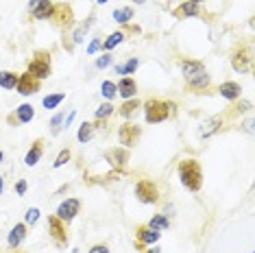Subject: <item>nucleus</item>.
<instances>
[{"instance_id": "obj_40", "label": "nucleus", "mask_w": 255, "mask_h": 253, "mask_svg": "<svg viewBox=\"0 0 255 253\" xmlns=\"http://www.w3.org/2000/svg\"><path fill=\"white\" fill-rule=\"evenodd\" d=\"M133 2H135V4H144L146 0H133Z\"/></svg>"}, {"instance_id": "obj_16", "label": "nucleus", "mask_w": 255, "mask_h": 253, "mask_svg": "<svg viewBox=\"0 0 255 253\" xmlns=\"http://www.w3.org/2000/svg\"><path fill=\"white\" fill-rule=\"evenodd\" d=\"M223 126V116H214V118L205 120L201 126H198V138H210V135H214L216 131H221Z\"/></svg>"}, {"instance_id": "obj_5", "label": "nucleus", "mask_w": 255, "mask_h": 253, "mask_svg": "<svg viewBox=\"0 0 255 253\" xmlns=\"http://www.w3.org/2000/svg\"><path fill=\"white\" fill-rule=\"evenodd\" d=\"M135 196L140 203L144 205H153L159 201V190H157V186L153 184L151 179H140L135 184Z\"/></svg>"}, {"instance_id": "obj_34", "label": "nucleus", "mask_w": 255, "mask_h": 253, "mask_svg": "<svg viewBox=\"0 0 255 253\" xmlns=\"http://www.w3.org/2000/svg\"><path fill=\"white\" fill-rule=\"evenodd\" d=\"M109 63H111V55H100V57L96 59V68H100V70L107 68Z\"/></svg>"}, {"instance_id": "obj_25", "label": "nucleus", "mask_w": 255, "mask_h": 253, "mask_svg": "<svg viewBox=\"0 0 255 253\" xmlns=\"http://www.w3.org/2000/svg\"><path fill=\"white\" fill-rule=\"evenodd\" d=\"M92 135H94V125H92V123H83L79 126V133H76L79 142H90Z\"/></svg>"}, {"instance_id": "obj_24", "label": "nucleus", "mask_w": 255, "mask_h": 253, "mask_svg": "<svg viewBox=\"0 0 255 253\" xmlns=\"http://www.w3.org/2000/svg\"><path fill=\"white\" fill-rule=\"evenodd\" d=\"M146 225H149L151 229L164 231V229H168V227H170V221H168L164 214H155V216H153V219H151L149 222H146Z\"/></svg>"}, {"instance_id": "obj_2", "label": "nucleus", "mask_w": 255, "mask_h": 253, "mask_svg": "<svg viewBox=\"0 0 255 253\" xmlns=\"http://www.w3.org/2000/svg\"><path fill=\"white\" fill-rule=\"evenodd\" d=\"M179 179H181V186L190 192H198L203 186V170H201V164L194 159V158H186L179 161Z\"/></svg>"}, {"instance_id": "obj_41", "label": "nucleus", "mask_w": 255, "mask_h": 253, "mask_svg": "<svg viewBox=\"0 0 255 253\" xmlns=\"http://www.w3.org/2000/svg\"><path fill=\"white\" fill-rule=\"evenodd\" d=\"M149 253H161L159 249H149Z\"/></svg>"}, {"instance_id": "obj_43", "label": "nucleus", "mask_w": 255, "mask_h": 253, "mask_svg": "<svg viewBox=\"0 0 255 253\" xmlns=\"http://www.w3.org/2000/svg\"><path fill=\"white\" fill-rule=\"evenodd\" d=\"M2 158H4V153H2V151H0V161H2Z\"/></svg>"}, {"instance_id": "obj_42", "label": "nucleus", "mask_w": 255, "mask_h": 253, "mask_svg": "<svg viewBox=\"0 0 255 253\" xmlns=\"http://www.w3.org/2000/svg\"><path fill=\"white\" fill-rule=\"evenodd\" d=\"M96 2H98V4H105V2H107V0H96Z\"/></svg>"}, {"instance_id": "obj_21", "label": "nucleus", "mask_w": 255, "mask_h": 253, "mask_svg": "<svg viewBox=\"0 0 255 253\" xmlns=\"http://www.w3.org/2000/svg\"><path fill=\"white\" fill-rule=\"evenodd\" d=\"M18 79H20L18 72H11V70H0V88L13 90L15 85H18Z\"/></svg>"}, {"instance_id": "obj_9", "label": "nucleus", "mask_w": 255, "mask_h": 253, "mask_svg": "<svg viewBox=\"0 0 255 253\" xmlns=\"http://www.w3.org/2000/svg\"><path fill=\"white\" fill-rule=\"evenodd\" d=\"M159 236H161V231L151 229L149 225H137L135 227V247L142 249V247H146V245H155V242L159 240Z\"/></svg>"}, {"instance_id": "obj_11", "label": "nucleus", "mask_w": 255, "mask_h": 253, "mask_svg": "<svg viewBox=\"0 0 255 253\" xmlns=\"http://www.w3.org/2000/svg\"><path fill=\"white\" fill-rule=\"evenodd\" d=\"M79 212H81V201L79 199H65L64 203L57 207V214H55V216H59L64 222H70V221L76 219Z\"/></svg>"}, {"instance_id": "obj_36", "label": "nucleus", "mask_w": 255, "mask_h": 253, "mask_svg": "<svg viewBox=\"0 0 255 253\" xmlns=\"http://www.w3.org/2000/svg\"><path fill=\"white\" fill-rule=\"evenodd\" d=\"M100 46H103V42H100V37H98V39H94V42H92V44H90L88 53H90V55H94V53H96V50H98Z\"/></svg>"}, {"instance_id": "obj_13", "label": "nucleus", "mask_w": 255, "mask_h": 253, "mask_svg": "<svg viewBox=\"0 0 255 253\" xmlns=\"http://www.w3.org/2000/svg\"><path fill=\"white\" fill-rule=\"evenodd\" d=\"M27 222H18V225L13 227L11 231H9V236H7V245H9V249H18L20 245H22V240L27 238Z\"/></svg>"}, {"instance_id": "obj_30", "label": "nucleus", "mask_w": 255, "mask_h": 253, "mask_svg": "<svg viewBox=\"0 0 255 253\" xmlns=\"http://www.w3.org/2000/svg\"><path fill=\"white\" fill-rule=\"evenodd\" d=\"M70 158H72V153H70V149H64L61 153L57 155V159H55V168H61V166H65L70 161Z\"/></svg>"}, {"instance_id": "obj_3", "label": "nucleus", "mask_w": 255, "mask_h": 253, "mask_svg": "<svg viewBox=\"0 0 255 253\" xmlns=\"http://www.w3.org/2000/svg\"><path fill=\"white\" fill-rule=\"evenodd\" d=\"M27 72H31L35 79L44 81L53 74V65H50V53L48 50H35V57L29 62Z\"/></svg>"}, {"instance_id": "obj_32", "label": "nucleus", "mask_w": 255, "mask_h": 253, "mask_svg": "<svg viewBox=\"0 0 255 253\" xmlns=\"http://www.w3.org/2000/svg\"><path fill=\"white\" fill-rule=\"evenodd\" d=\"M37 219H39V210H37V207H31V210H27V214H24V222H27V225H35Z\"/></svg>"}, {"instance_id": "obj_28", "label": "nucleus", "mask_w": 255, "mask_h": 253, "mask_svg": "<svg viewBox=\"0 0 255 253\" xmlns=\"http://www.w3.org/2000/svg\"><path fill=\"white\" fill-rule=\"evenodd\" d=\"M64 98H65V94H64V92H59V94H48V96H46V98L42 100V103H44V107H46V109H55V107H57V105H59Z\"/></svg>"}, {"instance_id": "obj_35", "label": "nucleus", "mask_w": 255, "mask_h": 253, "mask_svg": "<svg viewBox=\"0 0 255 253\" xmlns=\"http://www.w3.org/2000/svg\"><path fill=\"white\" fill-rule=\"evenodd\" d=\"M88 253H109V247L107 245H94Z\"/></svg>"}, {"instance_id": "obj_27", "label": "nucleus", "mask_w": 255, "mask_h": 253, "mask_svg": "<svg viewBox=\"0 0 255 253\" xmlns=\"http://www.w3.org/2000/svg\"><path fill=\"white\" fill-rule=\"evenodd\" d=\"M114 109H116V107H114V105H111V103H103L98 109H96L94 118H96V120H103V123H105V120L109 118L111 114H114Z\"/></svg>"}, {"instance_id": "obj_39", "label": "nucleus", "mask_w": 255, "mask_h": 253, "mask_svg": "<svg viewBox=\"0 0 255 253\" xmlns=\"http://www.w3.org/2000/svg\"><path fill=\"white\" fill-rule=\"evenodd\" d=\"M2 190H4V184H2V177H0V194H2Z\"/></svg>"}, {"instance_id": "obj_15", "label": "nucleus", "mask_w": 255, "mask_h": 253, "mask_svg": "<svg viewBox=\"0 0 255 253\" xmlns=\"http://www.w3.org/2000/svg\"><path fill=\"white\" fill-rule=\"evenodd\" d=\"M218 94L227 100H238L242 96V88L236 81H225V83H221V88H218Z\"/></svg>"}, {"instance_id": "obj_29", "label": "nucleus", "mask_w": 255, "mask_h": 253, "mask_svg": "<svg viewBox=\"0 0 255 253\" xmlns=\"http://www.w3.org/2000/svg\"><path fill=\"white\" fill-rule=\"evenodd\" d=\"M100 94H103L105 98H114V96L118 94V88H116V83H111V81H103V85H100Z\"/></svg>"}, {"instance_id": "obj_14", "label": "nucleus", "mask_w": 255, "mask_h": 253, "mask_svg": "<svg viewBox=\"0 0 255 253\" xmlns=\"http://www.w3.org/2000/svg\"><path fill=\"white\" fill-rule=\"evenodd\" d=\"M105 159L109 161L114 168H125L127 161H129V151L127 149H111L105 153Z\"/></svg>"}, {"instance_id": "obj_12", "label": "nucleus", "mask_w": 255, "mask_h": 253, "mask_svg": "<svg viewBox=\"0 0 255 253\" xmlns=\"http://www.w3.org/2000/svg\"><path fill=\"white\" fill-rule=\"evenodd\" d=\"M179 68H181V72H183V77H186V81H190V79L198 77V74L207 72L205 65H203L201 62H194V59H179Z\"/></svg>"}, {"instance_id": "obj_37", "label": "nucleus", "mask_w": 255, "mask_h": 253, "mask_svg": "<svg viewBox=\"0 0 255 253\" xmlns=\"http://www.w3.org/2000/svg\"><path fill=\"white\" fill-rule=\"evenodd\" d=\"M15 192H18V194L22 196L24 192H27V181H24V179H20L18 184H15Z\"/></svg>"}, {"instance_id": "obj_6", "label": "nucleus", "mask_w": 255, "mask_h": 253, "mask_svg": "<svg viewBox=\"0 0 255 253\" xmlns=\"http://www.w3.org/2000/svg\"><path fill=\"white\" fill-rule=\"evenodd\" d=\"M48 234L57 247H68V227L59 216H48Z\"/></svg>"}, {"instance_id": "obj_10", "label": "nucleus", "mask_w": 255, "mask_h": 253, "mask_svg": "<svg viewBox=\"0 0 255 253\" xmlns=\"http://www.w3.org/2000/svg\"><path fill=\"white\" fill-rule=\"evenodd\" d=\"M39 88H42V81L35 79L31 72L20 74L18 85H15V90H18V92L22 94V96H33V94H37V92H39Z\"/></svg>"}, {"instance_id": "obj_4", "label": "nucleus", "mask_w": 255, "mask_h": 253, "mask_svg": "<svg viewBox=\"0 0 255 253\" xmlns=\"http://www.w3.org/2000/svg\"><path fill=\"white\" fill-rule=\"evenodd\" d=\"M251 48L247 44H236V48L231 50V65L236 72H249L251 70Z\"/></svg>"}, {"instance_id": "obj_20", "label": "nucleus", "mask_w": 255, "mask_h": 253, "mask_svg": "<svg viewBox=\"0 0 255 253\" xmlns=\"http://www.w3.org/2000/svg\"><path fill=\"white\" fill-rule=\"evenodd\" d=\"M15 118H18V125H27V123H31V120L35 118L33 105H29V103L20 105V107L15 109Z\"/></svg>"}, {"instance_id": "obj_7", "label": "nucleus", "mask_w": 255, "mask_h": 253, "mask_svg": "<svg viewBox=\"0 0 255 253\" xmlns=\"http://www.w3.org/2000/svg\"><path fill=\"white\" fill-rule=\"evenodd\" d=\"M142 138V126L135 125V123H125L120 125L118 129V140L120 144H125V149H131V146H135L137 142H140Z\"/></svg>"}, {"instance_id": "obj_17", "label": "nucleus", "mask_w": 255, "mask_h": 253, "mask_svg": "<svg viewBox=\"0 0 255 253\" xmlns=\"http://www.w3.org/2000/svg\"><path fill=\"white\" fill-rule=\"evenodd\" d=\"M42 155H44V140L37 138L33 144H31L29 153L24 155V164H27V166H35L39 159H42Z\"/></svg>"}, {"instance_id": "obj_1", "label": "nucleus", "mask_w": 255, "mask_h": 253, "mask_svg": "<svg viewBox=\"0 0 255 253\" xmlns=\"http://www.w3.org/2000/svg\"><path fill=\"white\" fill-rule=\"evenodd\" d=\"M175 114H177V103H172V100L149 98L144 103V118L149 125H157L168 118H175Z\"/></svg>"}, {"instance_id": "obj_18", "label": "nucleus", "mask_w": 255, "mask_h": 253, "mask_svg": "<svg viewBox=\"0 0 255 253\" xmlns=\"http://www.w3.org/2000/svg\"><path fill=\"white\" fill-rule=\"evenodd\" d=\"M118 88V94L122 96V98H133V96L137 94V83H135V79L133 77H122L120 79V83L116 85Z\"/></svg>"}, {"instance_id": "obj_33", "label": "nucleus", "mask_w": 255, "mask_h": 253, "mask_svg": "<svg viewBox=\"0 0 255 253\" xmlns=\"http://www.w3.org/2000/svg\"><path fill=\"white\" fill-rule=\"evenodd\" d=\"M137 65H140V62H137L135 57H131L129 62H127L125 65H122V68H125V74H133L135 70H137Z\"/></svg>"}, {"instance_id": "obj_23", "label": "nucleus", "mask_w": 255, "mask_h": 253, "mask_svg": "<svg viewBox=\"0 0 255 253\" xmlns=\"http://www.w3.org/2000/svg\"><path fill=\"white\" fill-rule=\"evenodd\" d=\"M133 7H125V9H116L114 11V20L118 24H122V27H125V24H129L131 22V18H133Z\"/></svg>"}, {"instance_id": "obj_44", "label": "nucleus", "mask_w": 255, "mask_h": 253, "mask_svg": "<svg viewBox=\"0 0 255 253\" xmlns=\"http://www.w3.org/2000/svg\"><path fill=\"white\" fill-rule=\"evenodd\" d=\"M190 2H201V0H190Z\"/></svg>"}, {"instance_id": "obj_26", "label": "nucleus", "mask_w": 255, "mask_h": 253, "mask_svg": "<svg viewBox=\"0 0 255 253\" xmlns=\"http://www.w3.org/2000/svg\"><path fill=\"white\" fill-rule=\"evenodd\" d=\"M122 39H125V33H122V31H116V33H111L109 37H107L105 42H103V48H105V50H111V48H116V46H118V44H122Z\"/></svg>"}, {"instance_id": "obj_19", "label": "nucleus", "mask_w": 255, "mask_h": 253, "mask_svg": "<svg viewBox=\"0 0 255 253\" xmlns=\"http://www.w3.org/2000/svg\"><path fill=\"white\" fill-rule=\"evenodd\" d=\"M140 107H142V100H140V98H135V96H133V98H127L125 103L120 105L118 114L122 116V118H131V116H133Z\"/></svg>"}, {"instance_id": "obj_22", "label": "nucleus", "mask_w": 255, "mask_h": 253, "mask_svg": "<svg viewBox=\"0 0 255 253\" xmlns=\"http://www.w3.org/2000/svg\"><path fill=\"white\" fill-rule=\"evenodd\" d=\"M190 16H198L196 2H190V0H186L183 4H179V9H175V18H190Z\"/></svg>"}, {"instance_id": "obj_31", "label": "nucleus", "mask_w": 255, "mask_h": 253, "mask_svg": "<svg viewBox=\"0 0 255 253\" xmlns=\"http://www.w3.org/2000/svg\"><path fill=\"white\" fill-rule=\"evenodd\" d=\"M64 118H65V114H64V111H61V114H57L53 120H50V131H53V135H57V133H59L61 123H64Z\"/></svg>"}, {"instance_id": "obj_38", "label": "nucleus", "mask_w": 255, "mask_h": 253, "mask_svg": "<svg viewBox=\"0 0 255 253\" xmlns=\"http://www.w3.org/2000/svg\"><path fill=\"white\" fill-rule=\"evenodd\" d=\"M233 109V114H238V111H247V109H251V103H242V105H236V107H231Z\"/></svg>"}, {"instance_id": "obj_8", "label": "nucleus", "mask_w": 255, "mask_h": 253, "mask_svg": "<svg viewBox=\"0 0 255 253\" xmlns=\"http://www.w3.org/2000/svg\"><path fill=\"white\" fill-rule=\"evenodd\" d=\"M53 20L59 29H68L70 24L74 22V13H72V7L68 2H55V13H53Z\"/></svg>"}]
</instances>
